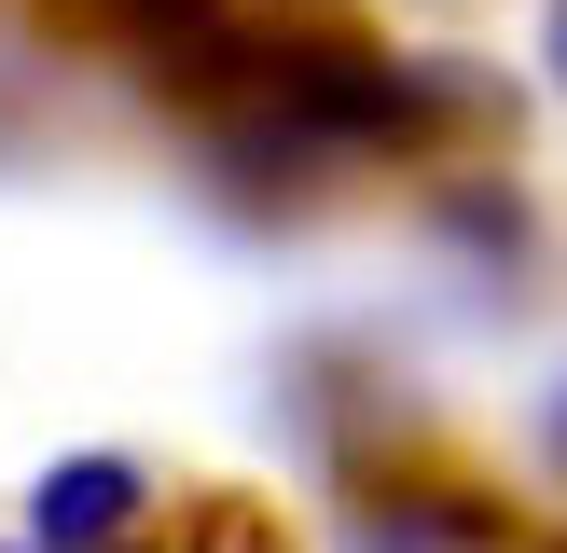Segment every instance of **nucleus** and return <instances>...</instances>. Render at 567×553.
I'll list each match as a JSON object with an SVG mask.
<instances>
[{"label": "nucleus", "mask_w": 567, "mask_h": 553, "mask_svg": "<svg viewBox=\"0 0 567 553\" xmlns=\"http://www.w3.org/2000/svg\"><path fill=\"white\" fill-rule=\"evenodd\" d=\"M415 221H430V249H443V263L498 276V291H526V276H540V194H526L498 153L430 166V180H415Z\"/></svg>", "instance_id": "obj_3"}, {"label": "nucleus", "mask_w": 567, "mask_h": 553, "mask_svg": "<svg viewBox=\"0 0 567 553\" xmlns=\"http://www.w3.org/2000/svg\"><path fill=\"white\" fill-rule=\"evenodd\" d=\"M526 457H540V470H554V484H567V374L540 387V429H526Z\"/></svg>", "instance_id": "obj_5"}, {"label": "nucleus", "mask_w": 567, "mask_h": 553, "mask_svg": "<svg viewBox=\"0 0 567 553\" xmlns=\"http://www.w3.org/2000/svg\"><path fill=\"white\" fill-rule=\"evenodd\" d=\"M166 525V470L125 457V442H83V457H42L14 498V540L28 553H153Z\"/></svg>", "instance_id": "obj_2"}, {"label": "nucleus", "mask_w": 567, "mask_h": 553, "mask_svg": "<svg viewBox=\"0 0 567 553\" xmlns=\"http://www.w3.org/2000/svg\"><path fill=\"white\" fill-rule=\"evenodd\" d=\"M526 83L567 111V0H540V14H526Z\"/></svg>", "instance_id": "obj_4"}, {"label": "nucleus", "mask_w": 567, "mask_h": 553, "mask_svg": "<svg viewBox=\"0 0 567 553\" xmlns=\"http://www.w3.org/2000/svg\"><path fill=\"white\" fill-rule=\"evenodd\" d=\"M347 553H513V512L471 470L388 442V457H347Z\"/></svg>", "instance_id": "obj_1"}]
</instances>
